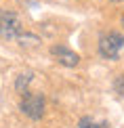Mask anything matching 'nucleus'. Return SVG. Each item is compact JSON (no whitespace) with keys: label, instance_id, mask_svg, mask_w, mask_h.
Wrapping results in <instances>:
<instances>
[{"label":"nucleus","instance_id":"f257e3e1","mask_svg":"<svg viewBox=\"0 0 124 128\" xmlns=\"http://www.w3.org/2000/svg\"><path fill=\"white\" fill-rule=\"evenodd\" d=\"M124 50V36L118 32H109L99 38V55L107 61H118L120 52Z\"/></svg>","mask_w":124,"mask_h":128},{"label":"nucleus","instance_id":"f03ea898","mask_svg":"<svg viewBox=\"0 0 124 128\" xmlns=\"http://www.w3.org/2000/svg\"><path fill=\"white\" fill-rule=\"evenodd\" d=\"M23 34V25L21 19L15 10L0 8V38L4 40H17Z\"/></svg>","mask_w":124,"mask_h":128},{"label":"nucleus","instance_id":"7ed1b4c3","mask_svg":"<svg viewBox=\"0 0 124 128\" xmlns=\"http://www.w3.org/2000/svg\"><path fill=\"white\" fill-rule=\"evenodd\" d=\"M21 111L32 120H40L44 116V97L38 94V92H23Z\"/></svg>","mask_w":124,"mask_h":128},{"label":"nucleus","instance_id":"20e7f679","mask_svg":"<svg viewBox=\"0 0 124 128\" xmlns=\"http://www.w3.org/2000/svg\"><path fill=\"white\" fill-rule=\"evenodd\" d=\"M51 55L65 67H76L80 63V55L78 52H74L72 48H67V46H63V44H55L51 48Z\"/></svg>","mask_w":124,"mask_h":128},{"label":"nucleus","instance_id":"39448f33","mask_svg":"<svg viewBox=\"0 0 124 128\" xmlns=\"http://www.w3.org/2000/svg\"><path fill=\"white\" fill-rule=\"evenodd\" d=\"M78 128H109V122L107 120H95L90 116H84L78 122Z\"/></svg>","mask_w":124,"mask_h":128},{"label":"nucleus","instance_id":"423d86ee","mask_svg":"<svg viewBox=\"0 0 124 128\" xmlns=\"http://www.w3.org/2000/svg\"><path fill=\"white\" fill-rule=\"evenodd\" d=\"M32 78H34V74L32 72H25V74H21V76L17 78V82H15V88H17V92H28V84L32 82Z\"/></svg>","mask_w":124,"mask_h":128},{"label":"nucleus","instance_id":"0eeeda50","mask_svg":"<svg viewBox=\"0 0 124 128\" xmlns=\"http://www.w3.org/2000/svg\"><path fill=\"white\" fill-rule=\"evenodd\" d=\"M114 86H116V92H120L122 97H124V74H122V76H118V78H116Z\"/></svg>","mask_w":124,"mask_h":128},{"label":"nucleus","instance_id":"6e6552de","mask_svg":"<svg viewBox=\"0 0 124 128\" xmlns=\"http://www.w3.org/2000/svg\"><path fill=\"white\" fill-rule=\"evenodd\" d=\"M122 25H124V17H122Z\"/></svg>","mask_w":124,"mask_h":128},{"label":"nucleus","instance_id":"1a4fd4ad","mask_svg":"<svg viewBox=\"0 0 124 128\" xmlns=\"http://www.w3.org/2000/svg\"><path fill=\"white\" fill-rule=\"evenodd\" d=\"M114 2H120V0H114Z\"/></svg>","mask_w":124,"mask_h":128}]
</instances>
